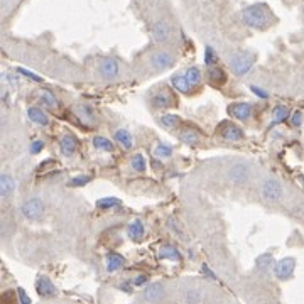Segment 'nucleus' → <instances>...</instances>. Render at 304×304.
Wrapping results in <instances>:
<instances>
[{"label":"nucleus","instance_id":"nucleus-1","mask_svg":"<svg viewBox=\"0 0 304 304\" xmlns=\"http://www.w3.org/2000/svg\"><path fill=\"white\" fill-rule=\"evenodd\" d=\"M270 19L272 16L264 4H255L242 11V22L252 29H265L270 24Z\"/></svg>","mask_w":304,"mask_h":304},{"label":"nucleus","instance_id":"nucleus-2","mask_svg":"<svg viewBox=\"0 0 304 304\" xmlns=\"http://www.w3.org/2000/svg\"><path fill=\"white\" fill-rule=\"evenodd\" d=\"M254 66V56L247 52H236L230 57V68L235 73V76L247 75Z\"/></svg>","mask_w":304,"mask_h":304},{"label":"nucleus","instance_id":"nucleus-3","mask_svg":"<svg viewBox=\"0 0 304 304\" xmlns=\"http://www.w3.org/2000/svg\"><path fill=\"white\" fill-rule=\"evenodd\" d=\"M21 211L27 220H39L44 213V203L39 198H31L22 205Z\"/></svg>","mask_w":304,"mask_h":304},{"label":"nucleus","instance_id":"nucleus-4","mask_svg":"<svg viewBox=\"0 0 304 304\" xmlns=\"http://www.w3.org/2000/svg\"><path fill=\"white\" fill-rule=\"evenodd\" d=\"M174 56L169 54L166 51H157L149 57V65L154 71H164V70H169L172 65H174Z\"/></svg>","mask_w":304,"mask_h":304},{"label":"nucleus","instance_id":"nucleus-5","mask_svg":"<svg viewBox=\"0 0 304 304\" xmlns=\"http://www.w3.org/2000/svg\"><path fill=\"white\" fill-rule=\"evenodd\" d=\"M284 195L282 185L276 179H267L262 186V196L267 201H279Z\"/></svg>","mask_w":304,"mask_h":304},{"label":"nucleus","instance_id":"nucleus-6","mask_svg":"<svg viewBox=\"0 0 304 304\" xmlns=\"http://www.w3.org/2000/svg\"><path fill=\"white\" fill-rule=\"evenodd\" d=\"M294 269H296V259L292 257L281 259L276 264V276L281 281H286V279H289L294 274Z\"/></svg>","mask_w":304,"mask_h":304},{"label":"nucleus","instance_id":"nucleus-7","mask_svg":"<svg viewBox=\"0 0 304 304\" xmlns=\"http://www.w3.org/2000/svg\"><path fill=\"white\" fill-rule=\"evenodd\" d=\"M249 172H250V169L247 164L238 162V164H233V166H231L228 177L233 185H244V183L249 179Z\"/></svg>","mask_w":304,"mask_h":304},{"label":"nucleus","instance_id":"nucleus-8","mask_svg":"<svg viewBox=\"0 0 304 304\" xmlns=\"http://www.w3.org/2000/svg\"><path fill=\"white\" fill-rule=\"evenodd\" d=\"M171 34H172V29H171V26H169V22H166V21L154 22V26H152V37H154V41L166 42V41H169Z\"/></svg>","mask_w":304,"mask_h":304},{"label":"nucleus","instance_id":"nucleus-9","mask_svg":"<svg viewBox=\"0 0 304 304\" xmlns=\"http://www.w3.org/2000/svg\"><path fill=\"white\" fill-rule=\"evenodd\" d=\"M98 71H100V75L103 76V78L113 80V78H117V75L120 71V66H118L117 61L112 59V57H107V59H101L100 66H98Z\"/></svg>","mask_w":304,"mask_h":304},{"label":"nucleus","instance_id":"nucleus-10","mask_svg":"<svg viewBox=\"0 0 304 304\" xmlns=\"http://www.w3.org/2000/svg\"><path fill=\"white\" fill-rule=\"evenodd\" d=\"M164 296V286L161 282H152L151 286H147L142 292V301L147 302H157L161 301V297Z\"/></svg>","mask_w":304,"mask_h":304},{"label":"nucleus","instance_id":"nucleus-11","mask_svg":"<svg viewBox=\"0 0 304 304\" xmlns=\"http://www.w3.org/2000/svg\"><path fill=\"white\" fill-rule=\"evenodd\" d=\"M228 112L231 113V117H235L236 120H247L250 115H252V105L247 103V101H240V103L231 105Z\"/></svg>","mask_w":304,"mask_h":304},{"label":"nucleus","instance_id":"nucleus-12","mask_svg":"<svg viewBox=\"0 0 304 304\" xmlns=\"http://www.w3.org/2000/svg\"><path fill=\"white\" fill-rule=\"evenodd\" d=\"M36 289H37V294L42 296V297L56 296V286L49 281V277H46V276H41L39 279H37Z\"/></svg>","mask_w":304,"mask_h":304},{"label":"nucleus","instance_id":"nucleus-13","mask_svg":"<svg viewBox=\"0 0 304 304\" xmlns=\"http://www.w3.org/2000/svg\"><path fill=\"white\" fill-rule=\"evenodd\" d=\"M16 188H17V183L11 174L0 176V195H2V198H9L16 191Z\"/></svg>","mask_w":304,"mask_h":304},{"label":"nucleus","instance_id":"nucleus-14","mask_svg":"<svg viewBox=\"0 0 304 304\" xmlns=\"http://www.w3.org/2000/svg\"><path fill=\"white\" fill-rule=\"evenodd\" d=\"M75 112H76V115H78V118H80L83 124L91 125V124L95 122V112H93V108H91L90 105H85V103L76 105Z\"/></svg>","mask_w":304,"mask_h":304},{"label":"nucleus","instance_id":"nucleus-15","mask_svg":"<svg viewBox=\"0 0 304 304\" xmlns=\"http://www.w3.org/2000/svg\"><path fill=\"white\" fill-rule=\"evenodd\" d=\"M76 146H78V142H76V139L73 137V135H65V137L59 141V149L63 152V156H73L75 151H76Z\"/></svg>","mask_w":304,"mask_h":304},{"label":"nucleus","instance_id":"nucleus-16","mask_svg":"<svg viewBox=\"0 0 304 304\" xmlns=\"http://www.w3.org/2000/svg\"><path fill=\"white\" fill-rule=\"evenodd\" d=\"M245 137L244 130L238 127V125H226V129H223V139L228 142H236V141H242V139Z\"/></svg>","mask_w":304,"mask_h":304},{"label":"nucleus","instance_id":"nucleus-17","mask_svg":"<svg viewBox=\"0 0 304 304\" xmlns=\"http://www.w3.org/2000/svg\"><path fill=\"white\" fill-rule=\"evenodd\" d=\"M157 257L161 260H174V262H179L181 254H179V250L176 247H172V245H164V247L159 249Z\"/></svg>","mask_w":304,"mask_h":304},{"label":"nucleus","instance_id":"nucleus-18","mask_svg":"<svg viewBox=\"0 0 304 304\" xmlns=\"http://www.w3.org/2000/svg\"><path fill=\"white\" fill-rule=\"evenodd\" d=\"M115 141H117L120 146H122V149H125V151H129V149L134 147V137H132V134H130L127 129L117 130V132H115Z\"/></svg>","mask_w":304,"mask_h":304},{"label":"nucleus","instance_id":"nucleus-19","mask_svg":"<svg viewBox=\"0 0 304 304\" xmlns=\"http://www.w3.org/2000/svg\"><path fill=\"white\" fill-rule=\"evenodd\" d=\"M127 233L132 240H141L144 233H146V228H144V223L141 220H134L132 223L129 225L127 228Z\"/></svg>","mask_w":304,"mask_h":304},{"label":"nucleus","instance_id":"nucleus-20","mask_svg":"<svg viewBox=\"0 0 304 304\" xmlns=\"http://www.w3.org/2000/svg\"><path fill=\"white\" fill-rule=\"evenodd\" d=\"M107 270L110 274L112 272H117L118 269H122L124 267V264H125V260H124V257L122 255H118V254H110V255H107Z\"/></svg>","mask_w":304,"mask_h":304},{"label":"nucleus","instance_id":"nucleus-21","mask_svg":"<svg viewBox=\"0 0 304 304\" xmlns=\"http://www.w3.org/2000/svg\"><path fill=\"white\" fill-rule=\"evenodd\" d=\"M27 117H29V120H32V122L37 124V125H47V122H49L47 115L42 112L41 108H37V107L29 108L27 110Z\"/></svg>","mask_w":304,"mask_h":304},{"label":"nucleus","instance_id":"nucleus-22","mask_svg":"<svg viewBox=\"0 0 304 304\" xmlns=\"http://www.w3.org/2000/svg\"><path fill=\"white\" fill-rule=\"evenodd\" d=\"M208 78H210V83L215 85V86H220V85L225 83V73L220 70V68L211 66L208 70Z\"/></svg>","mask_w":304,"mask_h":304},{"label":"nucleus","instance_id":"nucleus-23","mask_svg":"<svg viewBox=\"0 0 304 304\" xmlns=\"http://www.w3.org/2000/svg\"><path fill=\"white\" fill-rule=\"evenodd\" d=\"M172 85H174L176 90H179L181 93H190V81H188L186 75L181 76V75H174L172 76Z\"/></svg>","mask_w":304,"mask_h":304},{"label":"nucleus","instance_id":"nucleus-24","mask_svg":"<svg viewBox=\"0 0 304 304\" xmlns=\"http://www.w3.org/2000/svg\"><path fill=\"white\" fill-rule=\"evenodd\" d=\"M118 205H120V200L118 198H113V196L101 198V200L96 201V208H100V210H112Z\"/></svg>","mask_w":304,"mask_h":304},{"label":"nucleus","instance_id":"nucleus-25","mask_svg":"<svg viewBox=\"0 0 304 304\" xmlns=\"http://www.w3.org/2000/svg\"><path fill=\"white\" fill-rule=\"evenodd\" d=\"M93 147L96 151H105V152H112L113 151V144L105 137H95L93 139Z\"/></svg>","mask_w":304,"mask_h":304},{"label":"nucleus","instance_id":"nucleus-26","mask_svg":"<svg viewBox=\"0 0 304 304\" xmlns=\"http://www.w3.org/2000/svg\"><path fill=\"white\" fill-rule=\"evenodd\" d=\"M272 264H274V259L270 254H262L257 259V269L260 270V272H267V270L272 267Z\"/></svg>","mask_w":304,"mask_h":304},{"label":"nucleus","instance_id":"nucleus-27","mask_svg":"<svg viewBox=\"0 0 304 304\" xmlns=\"http://www.w3.org/2000/svg\"><path fill=\"white\" fill-rule=\"evenodd\" d=\"M186 78H188V81H190V85H191V86L200 85V83H201V71L198 70L196 66L188 68V71H186Z\"/></svg>","mask_w":304,"mask_h":304},{"label":"nucleus","instance_id":"nucleus-28","mask_svg":"<svg viewBox=\"0 0 304 304\" xmlns=\"http://www.w3.org/2000/svg\"><path fill=\"white\" fill-rule=\"evenodd\" d=\"M154 156H157L159 159H167L172 156V147L167 146V144H157L156 149H154Z\"/></svg>","mask_w":304,"mask_h":304},{"label":"nucleus","instance_id":"nucleus-29","mask_svg":"<svg viewBox=\"0 0 304 304\" xmlns=\"http://www.w3.org/2000/svg\"><path fill=\"white\" fill-rule=\"evenodd\" d=\"M130 166H132L134 171L142 172V171H146L147 162H146V159H144L142 154H135V156H132V159H130Z\"/></svg>","mask_w":304,"mask_h":304},{"label":"nucleus","instance_id":"nucleus-30","mask_svg":"<svg viewBox=\"0 0 304 304\" xmlns=\"http://www.w3.org/2000/svg\"><path fill=\"white\" fill-rule=\"evenodd\" d=\"M151 101H152V107H156V108H166V107H169V96L166 93H156V95H152Z\"/></svg>","mask_w":304,"mask_h":304},{"label":"nucleus","instance_id":"nucleus-31","mask_svg":"<svg viewBox=\"0 0 304 304\" xmlns=\"http://www.w3.org/2000/svg\"><path fill=\"white\" fill-rule=\"evenodd\" d=\"M274 124H279V122H284L287 117H289V108L284 107V105H277L276 108H274Z\"/></svg>","mask_w":304,"mask_h":304},{"label":"nucleus","instance_id":"nucleus-32","mask_svg":"<svg viewBox=\"0 0 304 304\" xmlns=\"http://www.w3.org/2000/svg\"><path fill=\"white\" fill-rule=\"evenodd\" d=\"M161 124L167 129H174L177 127V124H179V117H177L176 113H166L161 117Z\"/></svg>","mask_w":304,"mask_h":304},{"label":"nucleus","instance_id":"nucleus-33","mask_svg":"<svg viewBox=\"0 0 304 304\" xmlns=\"http://www.w3.org/2000/svg\"><path fill=\"white\" fill-rule=\"evenodd\" d=\"M181 141L188 144V146H196V144L200 142V137H198V134L193 132V130H185V132H181Z\"/></svg>","mask_w":304,"mask_h":304},{"label":"nucleus","instance_id":"nucleus-34","mask_svg":"<svg viewBox=\"0 0 304 304\" xmlns=\"http://www.w3.org/2000/svg\"><path fill=\"white\" fill-rule=\"evenodd\" d=\"M41 101H42V103L46 105V107H49V108H54L56 105H57V101H56V96L52 95L51 91H47V90L41 91Z\"/></svg>","mask_w":304,"mask_h":304},{"label":"nucleus","instance_id":"nucleus-35","mask_svg":"<svg viewBox=\"0 0 304 304\" xmlns=\"http://www.w3.org/2000/svg\"><path fill=\"white\" fill-rule=\"evenodd\" d=\"M216 61V56H215V51H213V47H210V46H206L205 47V63L208 66H213V63Z\"/></svg>","mask_w":304,"mask_h":304},{"label":"nucleus","instance_id":"nucleus-36","mask_svg":"<svg viewBox=\"0 0 304 304\" xmlns=\"http://www.w3.org/2000/svg\"><path fill=\"white\" fill-rule=\"evenodd\" d=\"M90 181H91V176H78V177H75V179H71L70 185L71 186H85L86 183H90Z\"/></svg>","mask_w":304,"mask_h":304},{"label":"nucleus","instance_id":"nucleus-37","mask_svg":"<svg viewBox=\"0 0 304 304\" xmlns=\"http://www.w3.org/2000/svg\"><path fill=\"white\" fill-rule=\"evenodd\" d=\"M291 124H292V127H301V124H302V113L299 112V110L291 115Z\"/></svg>","mask_w":304,"mask_h":304},{"label":"nucleus","instance_id":"nucleus-38","mask_svg":"<svg viewBox=\"0 0 304 304\" xmlns=\"http://www.w3.org/2000/svg\"><path fill=\"white\" fill-rule=\"evenodd\" d=\"M42 147H44V142H42V141H34L31 144V147H29V152H31V154H39L42 151Z\"/></svg>","mask_w":304,"mask_h":304},{"label":"nucleus","instance_id":"nucleus-39","mask_svg":"<svg viewBox=\"0 0 304 304\" xmlns=\"http://www.w3.org/2000/svg\"><path fill=\"white\" fill-rule=\"evenodd\" d=\"M17 73H21V75H24V76H27V78H31L32 81H41V76L34 75L32 71H29V70H24V68H17Z\"/></svg>","mask_w":304,"mask_h":304},{"label":"nucleus","instance_id":"nucleus-40","mask_svg":"<svg viewBox=\"0 0 304 304\" xmlns=\"http://www.w3.org/2000/svg\"><path fill=\"white\" fill-rule=\"evenodd\" d=\"M250 90H252V93L257 95L259 98H269V93H267V91L262 90V88H259V86L252 85V86H250Z\"/></svg>","mask_w":304,"mask_h":304},{"label":"nucleus","instance_id":"nucleus-41","mask_svg":"<svg viewBox=\"0 0 304 304\" xmlns=\"http://www.w3.org/2000/svg\"><path fill=\"white\" fill-rule=\"evenodd\" d=\"M185 301H188V302H198V301H201V296L196 291H190V292L186 294Z\"/></svg>","mask_w":304,"mask_h":304},{"label":"nucleus","instance_id":"nucleus-42","mask_svg":"<svg viewBox=\"0 0 304 304\" xmlns=\"http://www.w3.org/2000/svg\"><path fill=\"white\" fill-rule=\"evenodd\" d=\"M19 297H21V302L22 304H31V297H27V294H26V291L24 289H19Z\"/></svg>","mask_w":304,"mask_h":304},{"label":"nucleus","instance_id":"nucleus-43","mask_svg":"<svg viewBox=\"0 0 304 304\" xmlns=\"http://www.w3.org/2000/svg\"><path fill=\"white\" fill-rule=\"evenodd\" d=\"M147 282V277L146 276H139V277H135L134 279V286H142V284H146Z\"/></svg>","mask_w":304,"mask_h":304},{"label":"nucleus","instance_id":"nucleus-44","mask_svg":"<svg viewBox=\"0 0 304 304\" xmlns=\"http://www.w3.org/2000/svg\"><path fill=\"white\" fill-rule=\"evenodd\" d=\"M4 78H6L7 81H11V85L14 86V88H16V86L19 85V81H17V78H14V76H12V75H7V73H6V76H4Z\"/></svg>","mask_w":304,"mask_h":304},{"label":"nucleus","instance_id":"nucleus-45","mask_svg":"<svg viewBox=\"0 0 304 304\" xmlns=\"http://www.w3.org/2000/svg\"><path fill=\"white\" fill-rule=\"evenodd\" d=\"M120 289H125V291H127V292H130V284H129V282H125V284H122V286H120Z\"/></svg>","mask_w":304,"mask_h":304}]
</instances>
